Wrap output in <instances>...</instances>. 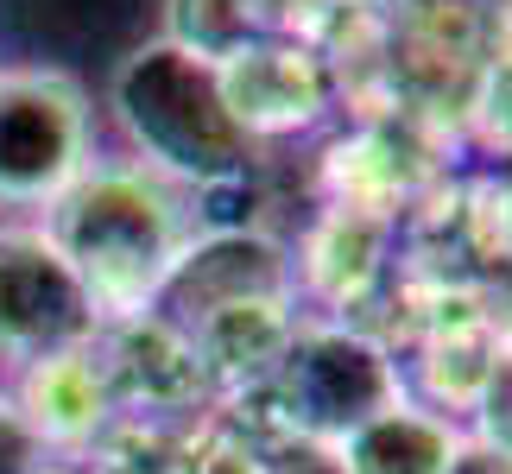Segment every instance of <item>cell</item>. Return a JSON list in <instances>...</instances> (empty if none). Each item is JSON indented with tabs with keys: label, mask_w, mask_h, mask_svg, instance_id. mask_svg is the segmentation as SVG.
<instances>
[{
	"label": "cell",
	"mask_w": 512,
	"mask_h": 474,
	"mask_svg": "<svg viewBox=\"0 0 512 474\" xmlns=\"http://www.w3.org/2000/svg\"><path fill=\"white\" fill-rule=\"evenodd\" d=\"M462 437L468 430L449 411L405 392L380 418L354 424L342 443H329V456H336V474H443L449 456L462 449Z\"/></svg>",
	"instance_id": "cell-9"
},
{
	"label": "cell",
	"mask_w": 512,
	"mask_h": 474,
	"mask_svg": "<svg viewBox=\"0 0 512 474\" xmlns=\"http://www.w3.org/2000/svg\"><path fill=\"white\" fill-rule=\"evenodd\" d=\"M38 228L83 279L102 329H114L152 316L171 266L196 234V209L177 184L152 177L133 158H89L76 184L38 209Z\"/></svg>",
	"instance_id": "cell-1"
},
{
	"label": "cell",
	"mask_w": 512,
	"mask_h": 474,
	"mask_svg": "<svg viewBox=\"0 0 512 474\" xmlns=\"http://www.w3.org/2000/svg\"><path fill=\"white\" fill-rule=\"evenodd\" d=\"M102 335L83 279L38 222H0V367L45 361Z\"/></svg>",
	"instance_id": "cell-5"
},
{
	"label": "cell",
	"mask_w": 512,
	"mask_h": 474,
	"mask_svg": "<svg viewBox=\"0 0 512 474\" xmlns=\"http://www.w3.org/2000/svg\"><path fill=\"white\" fill-rule=\"evenodd\" d=\"M260 32H272L266 0H165V45L203 57V64H222L241 45H253Z\"/></svg>",
	"instance_id": "cell-12"
},
{
	"label": "cell",
	"mask_w": 512,
	"mask_h": 474,
	"mask_svg": "<svg viewBox=\"0 0 512 474\" xmlns=\"http://www.w3.org/2000/svg\"><path fill=\"white\" fill-rule=\"evenodd\" d=\"M298 329L291 304H234V310H215L203 316L196 329H184V342L196 354V373H222V380H247V386H266L279 354Z\"/></svg>",
	"instance_id": "cell-11"
},
{
	"label": "cell",
	"mask_w": 512,
	"mask_h": 474,
	"mask_svg": "<svg viewBox=\"0 0 512 474\" xmlns=\"http://www.w3.org/2000/svg\"><path fill=\"white\" fill-rule=\"evenodd\" d=\"M0 474H51V449L19 418V405L0 392Z\"/></svg>",
	"instance_id": "cell-14"
},
{
	"label": "cell",
	"mask_w": 512,
	"mask_h": 474,
	"mask_svg": "<svg viewBox=\"0 0 512 474\" xmlns=\"http://www.w3.org/2000/svg\"><path fill=\"white\" fill-rule=\"evenodd\" d=\"M215 83H222V102L234 114V127H241L253 146L310 133L317 121H329V102H336L329 64L291 32H260L253 45L222 57V64H215Z\"/></svg>",
	"instance_id": "cell-7"
},
{
	"label": "cell",
	"mask_w": 512,
	"mask_h": 474,
	"mask_svg": "<svg viewBox=\"0 0 512 474\" xmlns=\"http://www.w3.org/2000/svg\"><path fill=\"white\" fill-rule=\"evenodd\" d=\"M468 437L487 443V449H500V456L512 462V348H500V367H494V380L481 386V399L475 411H468Z\"/></svg>",
	"instance_id": "cell-13"
},
{
	"label": "cell",
	"mask_w": 512,
	"mask_h": 474,
	"mask_svg": "<svg viewBox=\"0 0 512 474\" xmlns=\"http://www.w3.org/2000/svg\"><path fill=\"white\" fill-rule=\"evenodd\" d=\"M95 158V102L70 70H0V209H45Z\"/></svg>",
	"instance_id": "cell-4"
},
{
	"label": "cell",
	"mask_w": 512,
	"mask_h": 474,
	"mask_svg": "<svg viewBox=\"0 0 512 474\" xmlns=\"http://www.w3.org/2000/svg\"><path fill=\"white\" fill-rule=\"evenodd\" d=\"M234 304H298L291 253L260 228H196L152 316H171V329H196L203 316Z\"/></svg>",
	"instance_id": "cell-6"
},
{
	"label": "cell",
	"mask_w": 512,
	"mask_h": 474,
	"mask_svg": "<svg viewBox=\"0 0 512 474\" xmlns=\"http://www.w3.org/2000/svg\"><path fill=\"white\" fill-rule=\"evenodd\" d=\"M108 114L121 127L133 165H146L152 177L177 184L184 196L247 177L253 165V140L234 127L215 64L165 45V38H146L114 64Z\"/></svg>",
	"instance_id": "cell-2"
},
{
	"label": "cell",
	"mask_w": 512,
	"mask_h": 474,
	"mask_svg": "<svg viewBox=\"0 0 512 474\" xmlns=\"http://www.w3.org/2000/svg\"><path fill=\"white\" fill-rule=\"evenodd\" d=\"M7 399L19 405V418L38 430V443L51 449H89L102 430L114 424V380H108V361L102 348L83 342V348H57L45 361H26L13 367V386Z\"/></svg>",
	"instance_id": "cell-8"
},
{
	"label": "cell",
	"mask_w": 512,
	"mask_h": 474,
	"mask_svg": "<svg viewBox=\"0 0 512 474\" xmlns=\"http://www.w3.org/2000/svg\"><path fill=\"white\" fill-rule=\"evenodd\" d=\"M443 474H512V462L500 456V449H487V443H475V437H462V449L449 456Z\"/></svg>",
	"instance_id": "cell-15"
},
{
	"label": "cell",
	"mask_w": 512,
	"mask_h": 474,
	"mask_svg": "<svg viewBox=\"0 0 512 474\" xmlns=\"http://www.w3.org/2000/svg\"><path fill=\"white\" fill-rule=\"evenodd\" d=\"M380 260H386L380 215H367L354 203H336L317 228L304 234L298 260H291V285H298L304 298H317V304L348 310L373 279H380Z\"/></svg>",
	"instance_id": "cell-10"
},
{
	"label": "cell",
	"mask_w": 512,
	"mask_h": 474,
	"mask_svg": "<svg viewBox=\"0 0 512 474\" xmlns=\"http://www.w3.org/2000/svg\"><path fill=\"white\" fill-rule=\"evenodd\" d=\"M51 474H57V468H51Z\"/></svg>",
	"instance_id": "cell-17"
},
{
	"label": "cell",
	"mask_w": 512,
	"mask_h": 474,
	"mask_svg": "<svg viewBox=\"0 0 512 474\" xmlns=\"http://www.w3.org/2000/svg\"><path fill=\"white\" fill-rule=\"evenodd\" d=\"M0 70H7V64H0Z\"/></svg>",
	"instance_id": "cell-16"
},
{
	"label": "cell",
	"mask_w": 512,
	"mask_h": 474,
	"mask_svg": "<svg viewBox=\"0 0 512 474\" xmlns=\"http://www.w3.org/2000/svg\"><path fill=\"white\" fill-rule=\"evenodd\" d=\"M272 405H279L285 430H298L310 443H342L354 424L380 418L386 405L405 399V373L392 361L380 335L354 323H298L291 342L272 367Z\"/></svg>",
	"instance_id": "cell-3"
}]
</instances>
